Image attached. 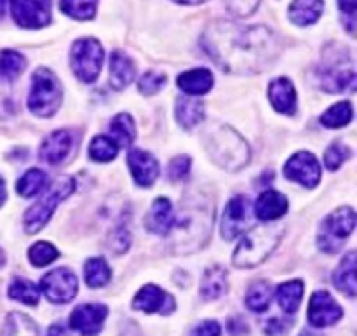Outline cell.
I'll return each mask as SVG.
<instances>
[{"label":"cell","instance_id":"obj_1","mask_svg":"<svg viewBox=\"0 0 357 336\" xmlns=\"http://www.w3.org/2000/svg\"><path fill=\"white\" fill-rule=\"evenodd\" d=\"M201 47L216 66L227 73L251 75L267 70L282 51L278 33L264 24L215 21L201 37Z\"/></svg>","mask_w":357,"mask_h":336},{"label":"cell","instance_id":"obj_2","mask_svg":"<svg viewBox=\"0 0 357 336\" xmlns=\"http://www.w3.org/2000/svg\"><path fill=\"white\" fill-rule=\"evenodd\" d=\"M215 225V201L204 192H194L183 199L173 218L167 247L174 254L195 253L206 246Z\"/></svg>","mask_w":357,"mask_h":336},{"label":"cell","instance_id":"obj_3","mask_svg":"<svg viewBox=\"0 0 357 336\" xmlns=\"http://www.w3.org/2000/svg\"><path fill=\"white\" fill-rule=\"evenodd\" d=\"M204 146L213 162L230 173L241 171L250 162V145L229 125H215L209 129L206 132Z\"/></svg>","mask_w":357,"mask_h":336},{"label":"cell","instance_id":"obj_4","mask_svg":"<svg viewBox=\"0 0 357 336\" xmlns=\"http://www.w3.org/2000/svg\"><path fill=\"white\" fill-rule=\"evenodd\" d=\"M316 77L319 87L326 93L338 94L344 91H354L356 70L349 49L340 44L328 45L316 68Z\"/></svg>","mask_w":357,"mask_h":336},{"label":"cell","instance_id":"obj_5","mask_svg":"<svg viewBox=\"0 0 357 336\" xmlns=\"http://www.w3.org/2000/svg\"><path fill=\"white\" fill-rule=\"evenodd\" d=\"M284 236L282 225L257 227L244 236L234 253L232 261L237 268H253L267 260Z\"/></svg>","mask_w":357,"mask_h":336},{"label":"cell","instance_id":"obj_6","mask_svg":"<svg viewBox=\"0 0 357 336\" xmlns=\"http://www.w3.org/2000/svg\"><path fill=\"white\" fill-rule=\"evenodd\" d=\"M63 101V86L52 70L40 66L31 75V89L28 94V108L42 119L52 117Z\"/></svg>","mask_w":357,"mask_h":336},{"label":"cell","instance_id":"obj_7","mask_svg":"<svg viewBox=\"0 0 357 336\" xmlns=\"http://www.w3.org/2000/svg\"><path fill=\"white\" fill-rule=\"evenodd\" d=\"M75 190V180L72 176H59L52 181L51 187L44 190L37 202L24 213V230L26 234H37L49 223V220L54 215L56 208L61 201H65L72 192Z\"/></svg>","mask_w":357,"mask_h":336},{"label":"cell","instance_id":"obj_8","mask_svg":"<svg viewBox=\"0 0 357 336\" xmlns=\"http://www.w3.org/2000/svg\"><path fill=\"white\" fill-rule=\"evenodd\" d=\"M105 52L100 40L93 37H84L73 42L70 51V65L73 75L84 84H91L100 77L103 68Z\"/></svg>","mask_w":357,"mask_h":336},{"label":"cell","instance_id":"obj_9","mask_svg":"<svg viewBox=\"0 0 357 336\" xmlns=\"http://www.w3.org/2000/svg\"><path fill=\"white\" fill-rule=\"evenodd\" d=\"M356 227V211L349 206L345 208H338L337 211L331 213L321 227L319 237H317V244L324 253H338L342 250V244L345 239L351 237Z\"/></svg>","mask_w":357,"mask_h":336},{"label":"cell","instance_id":"obj_10","mask_svg":"<svg viewBox=\"0 0 357 336\" xmlns=\"http://www.w3.org/2000/svg\"><path fill=\"white\" fill-rule=\"evenodd\" d=\"M40 289L45 298L56 305L72 302L79 293V279L70 268L59 267L45 274L40 281Z\"/></svg>","mask_w":357,"mask_h":336},{"label":"cell","instance_id":"obj_11","mask_svg":"<svg viewBox=\"0 0 357 336\" xmlns=\"http://www.w3.org/2000/svg\"><path fill=\"white\" fill-rule=\"evenodd\" d=\"M253 223V206L246 195H236L227 204L222 218V236L225 240L236 239L246 232Z\"/></svg>","mask_w":357,"mask_h":336},{"label":"cell","instance_id":"obj_12","mask_svg":"<svg viewBox=\"0 0 357 336\" xmlns=\"http://www.w3.org/2000/svg\"><path fill=\"white\" fill-rule=\"evenodd\" d=\"M52 0H10V14L17 26L37 30L51 23Z\"/></svg>","mask_w":357,"mask_h":336},{"label":"cell","instance_id":"obj_13","mask_svg":"<svg viewBox=\"0 0 357 336\" xmlns=\"http://www.w3.org/2000/svg\"><path fill=\"white\" fill-rule=\"evenodd\" d=\"M108 309L103 303H84L70 316V328L82 336H96L103 330Z\"/></svg>","mask_w":357,"mask_h":336},{"label":"cell","instance_id":"obj_14","mask_svg":"<svg viewBox=\"0 0 357 336\" xmlns=\"http://www.w3.org/2000/svg\"><path fill=\"white\" fill-rule=\"evenodd\" d=\"M284 174L288 180L296 181L305 188H314L319 183L321 166L314 153L298 152L286 162Z\"/></svg>","mask_w":357,"mask_h":336},{"label":"cell","instance_id":"obj_15","mask_svg":"<svg viewBox=\"0 0 357 336\" xmlns=\"http://www.w3.org/2000/svg\"><path fill=\"white\" fill-rule=\"evenodd\" d=\"M344 317V310L328 291H316L309 303V323L314 328H328Z\"/></svg>","mask_w":357,"mask_h":336},{"label":"cell","instance_id":"obj_16","mask_svg":"<svg viewBox=\"0 0 357 336\" xmlns=\"http://www.w3.org/2000/svg\"><path fill=\"white\" fill-rule=\"evenodd\" d=\"M132 309L142 310L145 314L157 312L162 316H169L176 309V303H174L173 296L160 289L159 286L146 284L139 289L138 295L132 300Z\"/></svg>","mask_w":357,"mask_h":336},{"label":"cell","instance_id":"obj_17","mask_svg":"<svg viewBox=\"0 0 357 336\" xmlns=\"http://www.w3.org/2000/svg\"><path fill=\"white\" fill-rule=\"evenodd\" d=\"M128 164L132 178L139 187H152L160 174V167L155 157L142 148L129 150Z\"/></svg>","mask_w":357,"mask_h":336},{"label":"cell","instance_id":"obj_18","mask_svg":"<svg viewBox=\"0 0 357 336\" xmlns=\"http://www.w3.org/2000/svg\"><path fill=\"white\" fill-rule=\"evenodd\" d=\"M73 146L72 132L66 129L51 132L40 146V159L49 166H59L70 155Z\"/></svg>","mask_w":357,"mask_h":336},{"label":"cell","instance_id":"obj_19","mask_svg":"<svg viewBox=\"0 0 357 336\" xmlns=\"http://www.w3.org/2000/svg\"><path fill=\"white\" fill-rule=\"evenodd\" d=\"M253 213L261 222H274L288 213V197L278 190H265L258 195Z\"/></svg>","mask_w":357,"mask_h":336},{"label":"cell","instance_id":"obj_20","mask_svg":"<svg viewBox=\"0 0 357 336\" xmlns=\"http://www.w3.org/2000/svg\"><path fill=\"white\" fill-rule=\"evenodd\" d=\"M174 218V209L169 199L159 197L152 202L145 216V229L155 236H166Z\"/></svg>","mask_w":357,"mask_h":336},{"label":"cell","instance_id":"obj_21","mask_svg":"<svg viewBox=\"0 0 357 336\" xmlns=\"http://www.w3.org/2000/svg\"><path fill=\"white\" fill-rule=\"evenodd\" d=\"M268 98L271 103L279 114L293 115L296 112V91L295 86L286 77H279V79L272 80L268 86Z\"/></svg>","mask_w":357,"mask_h":336},{"label":"cell","instance_id":"obj_22","mask_svg":"<svg viewBox=\"0 0 357 336\" xmlns=\"http://www.w3.org/2000/svg\"><path fill=\"white\" fill-rule=\"evenodd\" d=\"M136 77V65L126 52L114 51L110 56V86L122 91L132 84Z\"/></svg>","mask_w":357,"mask_h":336},{"label":"cell","instance_id":"obj_23","mask_svg":"<svg viewBox=\"0 0 357 336\" xmlns=\"http://www.w3.org/2000/svg\"><path fill=\"white\" fill-rule=\"evenodd\" d=\"M178 124L183 129H194L204 121L206 112L204 103L194 96H180L176 100V110H174Z\"/></svg>","mask_w":357,"mask_h":336},{"label":"cell","instance_id":"obj_24","mask_svg":"<svg viewBox=\"0 0 357 336\" xmlns=\"http://www.w3.org/2000/svg\"><path fill=\"white\" fill-rule=\"evenodd\" d=\"M176 84L187 96H202L211 91L215 79L208 68H194L181 73L176 79Z\"/></svg>","mask_w":357,"mask_h":336},{"label":"cell","instance_id":"obj_25","mask_svg":"<svg viewBox=\"0 0 357 336\" xmlns=\"http://www.w3.org/2000/svg\"><path fill=\"white\" fill-rule=\"evenodd\" d=\"M324 10V0H293L288 16L296 26H310L317 23Z\"/></svg>","mask_w":357,"mask_h":336},{"label":"cell","instance_id":"obj_26","mask_svg":"<svg viewBox=\"0 0 357 336\" xmlns=\"http://www.w3.org/2000/svg\"><path fill=\"white\" fill-rule=\"evenodd\" d=\"M333 282L337 286L338 291H342L344 295L354 298L357 293V284H356V251H351L349 254H345L344 260L340 261L338 268L335 270Z\"/></svg>","mask_w":357,"mask_h":336},{"label":"cell","instance_id":"obj_27","mask_svg":"<svg viewBox=\"0 0 357 336\" xmlns=\"http://www.w3.org/2000/svg\"><path fill=\"white\" fill-rule=\"evenodd\" d=\"M227 291V270L220 265L208 268L201 281V296L208 302L218 300Z\"/></svg>","mask_w":357,"mask_h":336},{"label":"cell","instance_id":"obj_28","mask_svg":"<svg viewBox=\"0 0 357 336\" xmlns=\"http://www.w3.org/2000/svg\"><path fill=\"white\" fill-rule=\"evenodd\" d=\"M275 298H278L279 307H281L286 314L293 316V314L298 310L300 303H302L303 282L298 281V279L282 282V284L278 286V289H275Z\"/></svg>","mask_w":357,"mask_h":336},{"label":"cell","instance_id":"obj_29","mask_svg":"<svg viewBox=\"0 0 357 336\" xmlns=\"http://www.w3.org/2000/svg\"><path fill=\"white\" fill-rule=\"evenodd\" d=\"M110 138L119 148H129L136 138L135 121L129 114H119L110 122Z\"/></svg>","mask_w":357,"mask_h":336},{"label":"cell","instance_id":"obj_30","mask_svg":"<svg viewBox=\"0 0 357 336\" xmlns=\"http://www.w3.org/2000/svg\"><path fill=\"white\" fill-rule=\"evenodd\" d=\"M272 298H274V288L267 281H255L246 291V307L251 312L261 314L271 307Z\"/></svg>","mask_w":357,"mask_h":336},{"label":"cell","instance_id":"obj_31","mask_svg":"<svg viewBox=\"0 0 357 336\" xmlns=\"http://www.w3.org/2000/svg\"><path fill=\"white\" fill-rule=\"evenodd\" d=\"M84 277L89 288H103L110 282L112 270L103 258H89L84 265Z\"/></svg>","mask_w":357,"mask_h":336},{"label":"cell","instance_id":"obj_32","mask_svg":"<svg viewBox=\"0 0 357 336\" xmlns=\"http://www.w3.org/2000/svg\"><path fill=\"white\" fill-rule=\"evenodd\" d=\"M0 336H38V326L21 312H10L3 323Z\"/></svg>","mask_w":357,"mask_h":336},{"label":"cell","instance_id":"obj_33","mask_svg":"<svg viewBox=\"0 0 357 336\" xmlns=\"http://www.w3.org/2000/svg\"><path fill=\"white\" fill-rule=\"evenodd\" d=\"M7 295L10 300H16V302L24 303V305H37L38 298H40V289L35 282L28 281V279H14L10 282L9 289H7Z\"/></svg>","mask_w":357,"mask_h":336},{"label":"cell","instance_id":"obj_34","mask_svg":"<svg viewBox=\"0 0 357 336\" xmlns=\"http://www.w3.org/2000/svg\"><path fill=\"white\" fill-rule=\"evenodd\" d=\"M45 185H47V174L42 169H30L20 178L16 188L21 197H35L42 194Z\"/></svg>","mask_w":357,"mask_h":336},{"label":"cell","instance_id":"obj_35","mask_svg":"<svg viewBox=\"0 0 357 336\" xmlns=\"http://www.w3.org/2000/svg\"><path fill=\"white\" fill-rule=\"evenodd\" d=\"M354 117V110H352V105L349 101H342V103L333 105L330 110L324 112L321 115V124L324 128H330V129H338V128H344L347 125L349 122L352 121Z\"/></svg>","mask_w":357,"mask_h":336},{"label":"cell","instance_id":"obj_36","mask_svg":"<svg viewBox=\"0 0 357 336\" xmlns=\"http://www.w3.org/2000/svg\"><path fill=\"white\" fill-rule=\"evenodd\" d=\"M24 68H26V59L23 54H20L17 51H10V49L0 52V77L2 79H17Z\"/></svg>","mask_w":357,"mask_h":336},{"label":"cell","instance_id":"obj_37","mask_svg":"<svg viewBox=\"0 0 357 336\" xmlns=\"http://www.w3.org/2000/svg\"><path fill=\"white\" fill-rule=\"evenodd\" d=\"M119 146L110 136L98 135L94 136L89 145V157L94 162H110L117 157Z\"/></svg>","mask_w":357,"mask_h":336},{"label":"cell","instance_id":"obj_38","mask_svg":"<svg viewBox=\"0 0 357 336\" xmlns=\"http://www.w3.org/2000/svg\"><path fill=\"white\" fill-rule=\"evenodd\" d=\"M98 0H61L59 2V9L70 16L72 20L87 21L93 20L96 14Z\"/></svg>","mask_w":357,"mask_h":336},{"label":"cell","instance_id":"obj_39","mask_svg":"<svg viewBox=\"0 0 357 336\" xmlns=\"http://www.w3.org/2000/svg\"><path fill=\"white\" fill-rule=\"evenodd\" d=\"M58 257L59 251L52 244L44 243V240L33 244L30 247V251H28V258H30L31 265H35V267H45V265L52 264Z\"/></svg>","mask_w":357,"mask_h":336},{"label":"cell","instance_id":"obj_40","mask_svg":"<svg viewBox=\"0 0 357 336\" xmlns=\"http://www.w3.org/2000/svg\"><path fill=\"white\" fill-rule=\"evenodd\" d=\"M351 155V148H349L347 145H344V143L337 142L326 150V153H324V164H326V167L330 171H337Z\"/></svg>","mask_w":357,"mask_h":336},{"label":"cell","instance_id":"obj_41","mask_svg":"<svg viewBox=\"0 0 357 336\" xmlns=\"http://www.w3.org/2000/svg\"><path fill=\"white\" fill-rule=\"evenodd\" d=\"M164 86H166V75L150 70V72L143 73V77L139 79L138 91L142 94H146V96H152V94L159 93Z\"/></svg>","mask_w":357,"mask_h":336},{"label":"cell","instance_id":"obj_42","mask_svg":"<svg viewBox=\"0 0 357 336\" xmlns=\"http://www.w3.org/2000/svg\"><path fill=\"white\" fill-rule=\"evenodd\" d=\"M192 167V159L188 155H178L174 157L167 167V176L173 181H181L188 176Z\"/></svg>","mask_w":357,"mask_h":336},{"label":"cell","instance_id":"obj_43","mask_svg":"<svg viewBox=\"0 0 357 336\" xmlns=\"http://www.w3.org/2000/svg\"><path fill=\"white\" fill-rule=\"evenodd\" d=\"M260 2L261 0H225V6L236 17H248L258 9Z\"/></svg>","mask_w":357,"mask_h":336},{"label":"cell","instance_id":"obj_44","mask_svg":"<svg viewBox=\"0 0 357 336\" xmlns=\"http://www.w3.org/2000/svg\"><path fill=\"white\" fill-rule=\"evenodd\" d=\"M108 244H110V250L114 251L115 254L126 253V251L129 250V244H131V237H129V232L124 227L119 225L117 229L110 234Z\"/></svg>","mask_w":357,"mask_h":336},{"label":"cell","instance_id":"obj_45","mask_svg":"<svg viewBox=\"0 0 357 336\" xmlns=\"http://www.w3.org/2000/svg\"><path fill=\"white\" fill-rule=\"evenodd\" d=\"M338 7L342 10V21H344L347 31L349 33H354L357 0H338Z\"/></svg>","mask_w":357,"mask_h":336},{"label":"cell","instance_id":"obj_46","mask_svg":"<svg viewBox=\"0 0 357 336\" xmlns=\"http://www.w3.org/2000/svg\"><path fill=\"white\" fill-rule=\"evenodd\" d=\"M222 335V328L216 321H202L199 323L194 330L190 331L188 336H220Z\"/></svg>","mask_w":357,"mask_h":336},{"label":"cell","instance_id":"obj_47","mask_svg":"<svg viewBox=\"0 0 357 336\" xmlns=\"http://www.w3.org/2000/svg\"><path fill=\"white\" fill-rule=\"evenodd\" d=\"M288 330H289V324L286 323V321H282L281 317H274V319L268 321L267 326H265V333L268 336H279L286 333Z\"/></svg>","mask_w":357,"mask_h":336},{"label":"cell","instance_id":"obj_48","mask_svg":"<svg viewBox=\"0 0 357 336\" xmlns=\"http://www.w3.org/2000/svg\"><path fill=\"white\" fill-rule=\"evenodd\" d=\"M7 201V192H6V181L0 176V208L3 206V202Z\"/></svg>","mask_w":357,"mask_h":336},{"label":"cell","instance_id":"obj_49","mask_svg":"<svg viewBox=\"0 0 357 336\" xmlns=\"http://www.w3.org/2000/svg\"><path fill=\"white\" fill-rule=\"evenodd\" d=\"M173 2L181 3V6H199V3H206L209 0H173Z\"/></svg>","mask_w":357,"mask_h":336},{"label":"cell","instance_id":"obj_50","mask_svg":"<svg viewBox=\"0 0 357 336\" xmlns=\"http://www.w3.org/2000/svg\"><path fill=\"white\" fill-rule=\"evenodd\" d=\"M47 336H63V331H61V328H58V326H52L51 330H49Z\"/></svg>","mask_w":357,"mask_h":336},{"label":"cell","instance_id":"obj_51","mask_svg":"<svg viewBox=\"0 0 357 336\" xmlns=\"http://www.w3.org/2000/svg\"><path fill=\"white\" fill-rule=\"evenodd\" d=\"M3 265H6V254H3V251L0 250V268H2Z\"/></svg>","mask_w":357,"mask_h":336},{"label":"cell","instance_id":"obj_52","mask_svg":"<svg viewBox=\"0 0 357 336\" xmlns=\"http://www.w3.org/2000/svg\"><path fill=\"white\" fill-rule=\"evenodd\" d=\"M3 10H6V0H0V16H3Z\"/></svg>","mask_w":357,"mask_h":336}]
</instances>
